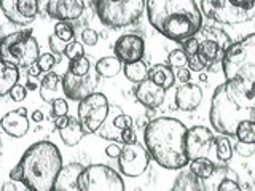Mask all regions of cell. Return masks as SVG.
<instances>
[{
	"mask_svg": "<svg viewBox=\"0 0 255 191\" xmlns=\"http://www.w3.org/2000/svg\"><path fill=\"white\" fill-rule=\"evenodd\" d=\"M187 131V126L175 118L161 116L150 119L143 131V140L150 158L169 171L187 167L190 163L185 148Z\"/></svg>",
	"mask_w": 255,
	"mask_h": 191,
	"instance_id": "cell-1",
	"label": "cell"
},
{
	"mask_svg": "<svg viewBox=\"0 0 255 191\" xmlns=\"http://www.w3.org/2000/svg\"><path fill=\"white\" fill-rule=\"evenodd\" d=\"M145 8L153 29L174 42L195 37L203 27V13L195 0H147Z\"/></svg>",
	"mask_w": 255,
	"mask_h": 191,
	"instance_id": "cell-2",
	"label": "cell"
},
{
	"mask_svg": "<svg viewBox=\"0 0 255 191\" xmlns=\"http://www.w3.org/2000/svg\"><path fill=\"white\" fill-rule=\"evenodd\" d=\"M222 70L231 91L255 110V34L227 48L222 58Z\"/></svg>",
	"mask_w": 255,
	"mask_h": 191,
	"instance_id": "cell-3",
	"label": "cell"
},
{
	"mask_svg": "<svg viewBox=\"0 0 255 191\" xmlns=\"http://www.w3.org/2000/svg\"><path fill=\"white\" fill-rule=\"evenodd\" d=\"M22 167V183L29 191H53L62 171V155L53 142L40 140L24 151L19 159Z\"/></svg>",
	"mask_w": 255,
	"mask_h": 191,
	"instance_id": "cell-4",
	"label": "cell"
},
{
	"mask_svg": "<svg viewBox=\"0 0 255 191\" xmlns=\"http://www.w3.org/2000/svg\"><path fill=\"white\" fill-rule=\"evenodd\" d=\"M209 119L219 134L231 137L243 121H255V110L247 107L225 82L215 88L212 94Z\"/></svg>",
	"mask_w": 255,
	"mask_h": 191,
	"instance_id": "cell-5",
	"label": "cell"
},
{
	"mask_svg": "<svg viewBox=\"0 0 255 191\" xmlns=\"http://www.w3.org/2000/svg\"><path fill=\"white\" fill-rule=\"evenodd\" d=\"M40 58V45L32 30H18L0 40V59L16 67H30Z\"/></svg>",
	"mask_w": 255,
	"mask_h": 191,
	"instance_id": "cell-6",
	"label": "cell"
},
{
	"mask_svg": "<svg viewBox=\"0 0 255 191\" xmlns=\"http://www.w3.org/2000/svg\"><path fill=\"white\" fill-rule=\"evenodd\" d=\"M147 0H96V13L102 24L120 29L137 22Z\"/></svg>",
	"mask_w": 255,
	"mask_h": 191,
	"instance_id": "cell-7",
	"label": "cell"
},
{
	"mask_svg": "<svg viewBox=\"0 0 255 191\" xmlns=\"http://www.w3.org/2000/svg\"><path fill=\"white\" fill-rule=\"evenodd\" d=\"M78 188L80 191H125V182L112 167L90 164L78 175Z\"/></svg>",
	"mask_w": 255,
	"mask_h": 191,
	"instance_id": "cell-8",
	"label": "cell"
},
{
	"mask_svg": "<svg viewBox=\"0 0 255 191\" xmlns=\"http://www.w3.org/2000/svg\"><path fill=\"white\" fill-rule=\"evenodd\" d=\"M110 113V103L106 94L91 93L88 97L78 102L77 118L82 123L86 134H94L99 131V127L106 123Z\"/></svg>",
	"mask_w": 255,
	"mask_h": 191,
	"instance_id": "cell-9",
	"label": "cell"
},
{
	"mask_svg": "<svg viewBox=\"0 0 255 191\" xmlns=\"http://www.w3.org/2000/svg\"><path fill=\"white\" fill-rule=\"evenodd\" d=\"M199 10L204 13L206 18L219 24H241L255 18V8L244 10L235 6L230 0H201Z\"/></svg>",
	"mask_w": 255,
	"mask_h": 191,
	"instance_id": "cell-10",
	"label": "cell"
},
{
	"mask_svg": "<svg viewBox=\"0 0 255 191\" xmlns=\"http://www.w3.org/2000/svg\"><path fill=\"white\" fill-rule=\"evenodd\" d=\"M150 163V155L145 147L140 143H123L122 153L118 156L120 171L126 177H140L147 171Z\"/></svg>",
	"mask_w": 255,
	"mask_h": 191,
	"instance_id": "cell-11",
	"label": "cell"
},
{
	"mask_svg": "<svg viewBox=\"0 0 255 191\" xmlns=\"http://www.w3.org/2000/svg\"><path fill=\"white\" fill-rule=\"evenodd\" d=\"M38 5L40 0H0V8L6 19L18 26L34 22L38 14Z\"/></svg>",
	"mask_w": 255,
	"mask_h": 191,
	"instance_id": "cell-12",
	"label": "cell"
},
{
	"mask_svg": "<svg viewBox=\"0 0 255 191\" xmlns=\"http://www.w3.org/2000/svg\"><path fill=\"white\" fill-rule=\"evenodd\" d=\"M214 140L215 137L212 131L204 126H193L191 129H188L185 137V148L190 161L198 158H209L214 147Z\"/></svg>",
	"mask_w": 255,
	"mask_h": 191,
	"instance_id": "cell-13",
	"label": "cell"
},
{
	"mask_svg": "<svg viewBox=\"0 0 255 191\" xmlns=\"http://www.w3.org/2000/svg\"><path fill=\"white\" fill-rule=\"evenodd\" d=\"M98 77H94L91 72L86 75H75L70 70H67L62 77L64 96L74 102L83 100L91 93H94L96 85H98Z\"/></svg>",
	"mask_w": 255,
	"mask_h": 191,
	"instance_id": "cell-14",
	"label": "cell"
},
{
	"mask_svg": "<svg viewBox=\"0 0 255 191\" xmlns=\"http://www.w3.org/2000/svg\"><path fill=\"white\" fill-rule=\"evenodd\" d=\"M114 50L115 56L120 61L129 64L135 61H142L143 53H145V43H143V40L139 35L126 34L117 40Z\"/></svg>",
	"mask_w": 255,
	"mask_h": 191,
	"instance_id": "cell-15",
	"label": "cell"
},
{
	"mask_svg": "<svg viewBox=\"0 0 255 191\" xmlns=\"http://www.w3.org/2000/svg\"><path fill=\"white\" fill-rule=\"evenodd\" d=\"M83 0H50L46 5L48 14L59 21H75L83 14Z\"/></svg>",
	"mask_w": 255,
	"mask_h": 191,
	"instance_id": "cell-16",
	"label": "cell"
},
{
	"mask_svg": "<svg viewBox=\"0 0 255 191\" xmlns=\"http://www.w3.org/2000/svg\"><path fill=\"white\" fill-rule=\"evenodd\" d=\"M0 127L3 129L5 134L10 137L19 139L24 137L29 131V118H27V110L24 107H19L16 110H11L5 113L0 119Z\"/></svg>",
	"mask_w": 255,
	"mask_h": 191,
	"instance_id": "cell-17",
	"label": "cell"
},
{
	"mask_svg": "<svg viewBox=\"0 0 255 191\" xmlns=\"http://www.w3.org/2000/svg\"><path fill=\"white\" fill-rule=\"evenodd\" d=\"M135 99L147 108H158L166 99V90L147 78L139 83L137 90H135Z\"/></svg>",
	"mask_w": 255,
	"mask_h": 191,
	"instance_id": "cell-18",
	"label": "cell"
},
{
	"mask_svg": "<svg viewBox=\"0 0 255 191\" xmlns=\"http://www.w3.org/2000/svg\"><path fill=\"white\" fill-rule=\"evenodd\" d=\"M203 102V90L198 85H182L175 91V105L182 111H193Z\"/></svg>",
	"mask_w": 255,
	"mask_h": 191,
	"instance_id": "cell-19",
	"label": "cell"
},
{
	"mask_svg": "<svg viewBox=\"0 0 255 191\" xmlns=\"http://www.w3.org/2000/svg\"><path fill=\"white\" fill-rule=\"evenodd\" d=\"M83 167L85 166L80 163H69L67 166H64L56 179L53 191H80L78 175L83 171Z\"/></svg>",
	"mask_w": 255,
	"mask_h": 191,
	"instance_id": "cell-20",
	"label": "cell"
},
{
	"mask_svg": "<svg viewBox=\"0 0 255 191\" xmlns=\"http://www.w3.org/2000/svg\"><path fill=\"white\" fill-rule=\"evenodd\" d=\"M38 91H40V97L48 103H51L53 100L62 97L64 96L62 77L56 74V72H46V75L42 78Z\"/></svg>",
	"mask_w": 255,
	"mask_h": 191,
	"instance_id": "cell-21",
	"label": "cell"
},
{
	"mask_svg": "<svg viewBox=\"0 0 255 191\" xmlns=\"http://www.w3.org/2000/svg\"><path fill=\"white\" fill-rule=\"evenodd\" d=\"M85 134L86 132L77 116H69L67 126H64L62 129H59L61 140L64 142V145H67V147H77L80 140L85 137Z\"/></svg>",
	"mask_w": 255,
	"mask_h": 191,
	"instance_id": "cell-22",
	"label": "cell"
},
{
	"mask_svg": "<svg viewBox=\"0 0 255 191\" xmlns=\"http://www.w3.org/2000/svg\"><path fill=\"white\" fill-rule=\"evenodd\" d=\"M19 82V70L13 64H8L0 59V97L10 94L13 86Z\"/></svg>",
	"mask_w": 255,
	"mask_h": 191,
	"instance_id": "cell-23",
	"label": "cell"
},
{
	"mask_svg": "<svg viewBox=\"0 0 255 191\" xmlns=\"http://www.w3.org/2000/svg\"><path fill=\"white\" fill-rule=\"evenodd\" d=\"M148 80H151L155 85L161 86L163 90H171L175 83V74L172 69L166 64H156L151 69H148Z\"/></svg>",
	"mask_w": 255,
	"mask_h": 191,
	"instance_id": "cell-24",
	"label": "cell"
},
{
	"mask_svg": "<svg viewBox=\"0 0 255 191\" xmlns=\"http://www.w3.org/2000/svg\"><path fill=\"white\" fill-rule=\"evenodd\" d=\"M122 70V61L117 56H107L96 62V74L102 78H114Z\"/></svg>",
	"mask_w": 255,
	"mask_h": 191,
	"instance_id": "cell-25",
	"label": "cell"
},
{
	"mask_svg": "<svg viewBox=\"0 0 255 191\" xmlns=\"http://www.w3.org/2000/svg\"><path fill=\"white\" fill-rule=\"evenodd\" d=\"M188 167H190V172L193 174L196 179H201V180L211 179L215 172V163L209 158L193 159V161L188 163Z\"/></svg>",
	"mask_w": 255,
	"mask_h": 191,
	"instance_id": "cell-26",
	"label": "cell"
},
{
	"mask_svg": "<svg viewBox=\"0 0 255 191\" xmlns=\"http://www.w3.org/2000/svg\"><path fill=\"white\" fill-rule=\"evenodd\" d=\"M198 54L206 61L207 67H212L214 62L222 61V58H223V53L220 51V48L217 46V43L212 42V40H206V38L203 40V42H199Z\"/></svg>",
	"mask_w": 255,
	"mask_h": 191,
	"instance_id": "cell-27",
	"label": "cell"
},
{
	"mask_svg": "<svg viewBox=\"0 0 255 191\" xmlns=\"http://www.w3.org/2000/svg\"><path fill=\"white\" fill-rule=\"evenodd\" d=\"M203 34V37L206 40H212V42L217 43V46L220 48L222 53H225L227 48L233 43L231 42L230 35L227 34L225 30L222 29H217V27H212V26H206V27H201V30H199Z\"/></svg>",
	"mask_w": 255,
	"mask_h": 191,
	"instance_id": "cell-28",
	"label": "cell"
},
{
	"mask_svg": "<svg viewBox=\"0 0 255 191\" xmlns=\"http://www.w3.org/2000/svg\"><path fill=\"white\" fill-rule=\"evenodd\" d=\"M123 72H125V77L132 83H142L143 80L148 78V69H147L145 62H143V61H135V62L125 64Z\"/></svg>",
	"mask_w": 255,
	"mask_h": 191,
	"instance_id": "cell-29",
	"label": "cell"
},
{
	"mask_svg": "<svg viewBox=\"0 0 255 191\" xmlns=\"http://www.w3.org/2000/svg\"><path fill=\"white\" fill-rule=\"evenodd\" d=\"M215 145V156H217L222 163H228L233 158V145H231L230 139L227 135H220L214 140Z\"/></svg>",
	"mask_w": 255,
	"mask_h": 191,
	"instance_id": "cell-30",
	"label": "cell"
},
{
	"mask_svg": "<svg viewBox=\"0 0 255 191\" xmlns=\"http://www.w3.org/2000/svg\"><path fill=\"white\" fill-rule=\"evenodd\" d=\"M236 137L239 142L255 143V121H243L236 129Z\"/></svg>",
	"mask_w": 255,
	"mask_h": 191,
	"instance_id": "cell-31",
	"label": "cell"
},
{
	"mask_svg": "<svg viewBox=\"0 0 255 191\" xmlns=\"http://www.w3.org/2000/svg\"><path fill=\"white\" fill-rule=\"evenodd\" d=\"M174 191H201L198 187L196 177L191 172L182 174L175 182V190Z\"/></svg>",
	"mask_w": 255,
	"mask_h": 191,
	"instance_id": "cell-32",
	"label": "cell"
},
{
	"mask_svg": "<svg viewBox=\"0 0 255 191\" xmlns=\"http://www.w3.org/2000/svg\"><path fill=\"white\" fill-rule=\"evenodd\" d=\"M188 64V56L185 54V51L183 50H174L169 53V56H167V66L169 67H174V69H182L185 67Z\"/></svg>",
	"mask_w": 255,
	"mask_h": 191,
	"instance_id": "cell-33",
	"label": "cell"
},
{
	"mask_svg": "<svg viewBox=\"0 0 255 191\" xmlns=\"http://www.w3.org/2000/svg\"><path fill=\"white\" fill-rule=\"evenodd\" d=\"M54 35L58 37V38H61L62 42L69 43V42L74 40L75 32H74V29H72L66 21H58V22H56V26H54Z\"/></svg>",
	"mask_w": 255,
	"mask_h": 191,
	"instance_id": "cell-34",
	"label": "cell"
},
{
	"mask_svg": "<svg viewBox=\"0 0 255 191\" xmlns=\"http://www.w3.org/2000/svg\"><path fill=\"white\" fill-rule=\"evenodd\" d=\"M69 70L75 75H86V74H90V70H91V62L90 59L83 56V58H80V59L70 61Z\"/></svg>",
	"mask_w": 255,
	"mask_h": 191,
	"instance_id": "cell-35",
	"label": "cell"
},
{
	"mask_svg": "<svg viewBox=\"0 0 255 191\" xmlns=\"http://www.w3.org/2000/svg\"><path fill=\"white\" fill-rule=\"evenodd\" d=\"M64 54H66V58H69L70 61H75V59H80L85 56V48L78 40H72V42L67 43Z\"/></svg>",
	"mask_w": 255,
	"mask_h": 191,
	"instance_id": "cell-36",
	"label": "cell"
},
{
	"mask_svg": "<svg viewBox=\"0 0 255 191\" xmlns=\"http://www.w3.org/2000/svg\"><path fill=\"white\" fill-rule=\"evenodd\" d=\"M112 124H114L117 131L122 132L123 129L132 127V118L129 115H125L123 111H120V113H117V116H114V119H112Z\"/></svg>",
	"mask_w": 255,
	"mask_h": 191,
	"instance_id": "cell-37",
	"label": "cell"
},
{
	"mask_svg": "<svg viewBox=\"0 0 255 191\" xmlns=\"http://www.w3.org/2000/svg\"><path fill=\"white\" fill-rule=\"evenodd\" d=\"M69 113V103L64 97H59L51 102V115L53 118L56 116H64Z\"/></svg>",
	"mask_w": 255,
	"mask_h": 191,
	"instance_id": "cell-38",
	"label": "cell"
},
{
	"mask_svg": "<svg viewBox=\"0 0 255 191\" xmlns=\"http://www.w3.org/2000/svg\"><path fill=\"white\" fill-rule=\"evenodd\" d=\"M54 64H56V56L53 53L40 54V58L37 59V66L40 67V70H42V72H51Z\"/></svg>",
	"mask_w": 255,
	"mask_h": 191,
	"instance_id": "cell-39",
	"label": "cell"
},
{
	"mask_svg": "<svg viewBox=\"0 0 255 191\" xmlns=\"http://www.w3.org/2000/svg\"><path fill=\"white\" fill-rule=\"evenodd\" d=\"M233 150H236V153L243 158H251L255 153V143H244V142H239L236 145H233Z\"/></svg>",
	"mask_w": 255,
	"mask_h": 191,
	"instance_id": "cell-40",
	"label": "cell"
},
{
	"mask_svg": "<svg viewBox=\"0 0 255 191\" xmlns=\"http://www.w3.org/2000/svg\"><path fill=\"white\" fill-rule=\"evenodd\" d=\"M206 67H207V64H206V61L199 54L190 56V58H188V70L190 72H201Z\"/></svg>",
	"mask_w": 255,
	"mask_h": 191,
	"instance_id": "cell-41",
	"label": "cell"
},
{
	"mask_svg": "<svg viewBox=\"0 0 255 191\" xmlns=\"http://www.w3.org/2000/svg\"><path fill=\"white\" fill-rule=\"evenodd\" d=\"M183 51H185V54L188 56H195V54H198V51H199V42L195 38V37H190V38H187V40H183Z\"/></svg>",
	"mask_w": 255,
	"mask_h": 191,
	"instance_id": "cell-42",
	"label": "cell"
},
{
	"mask_svg": "<svg viewBox=\"0 0 255 191\" xmlns=\"http://www.w3.org/2000/svg\"><path fill=\"white\" fill-rule=\"evenodd\" d=\"M10 97L14 102H22L24 99L27 97V88L18 83L16 86H13V90L10 91Z\"/></svg>",
	"mask_w": 255,
	"mask_h": 191,
	"instance_id": "cell-43",
	"label": "cell"
},
{
	"mask_svg": "<svg viewBox=\"0 0 255 191\" xmlns=\"http://www.w3.org/2000/svg\"><path fill=\"white\" fill-rule=\"evenodd\" d=\"M82 40H83V43L88 46H96L98 45L99 35H98V32L93 30V29H85L82 32Z\"/></svg>",
	"mask_w": 255,
	"mask_h": 191,
	"instance_id": "cell-44",
	"label": "cell"
},
{
	"mask_svg": "<svg viewBox=\"0 0 255 191\" xmlns=\"http://www.w3.org/2000/svg\"><path fill=\"white\" fill-rule=\"evenodd\" d=\"M66 46H67V43L62 42V40L58 38L54 34L50 37V48H51L53 54H62L64 51H66Z\"/></svg>",
	"mask_w": 255,
	"mask_h": 191,
	"instance_id": "cell-45",
	"label": "cell"
},
{
	"mask_svg": "<svg viewBox=\"0 0 255 191\" xmlns=\"http://www.w3.org/2000/svg\"><path fill=\"white\" fill-rule=\"evenodd\" d=\"M120 140L123 143H135L137 142V135H135L132 127H128V129H123L120 132Z\"/></svg>",
	"mask_w": 255,
	"mask_h": 191,
	"instance_id": "cell-46",
	"label": "cell"
},
{
	"mask_svg": "<svg viewBox=\"0 0 255 191\" xmlns=\"http://www.w3.org/2000/svg\"><path fill=\"white\" fill-rule=\"evenodd\" d=\"M217 191H241V187L238 185V182L230 180V179H223L219 185Z\"/></svg>",
	"mask_w": 255,
	"mask_h": 191,
	"instance_id": "cell-47",
	"label": "cell"
},
{
	"mask_svg": "<svg viewBox=\"0 0 255 191\" xmlns=\"http://www.w3.org/2000/svg\"><path fill=\"white\" fill-rule=\"evenodd\" d=\"M190 78H191V72L187 67L179 69L177 74H175V80H177L180 85H187L190 82Z\"/></svg>",
	"mask_w": 255,
	"mask_h": 191,
	"instance_id": "cell-48",
	"label": "cell"
},
{
	"mask_svg": "<svg viewBox=\"0 0 255 191\" xmlns=\"http://www.w3.org/2000/svg\"><path fill=\"white\" fill-rule=\"evenodd\" d=\"M14 26H18V24L6 22V24H3V26H0V40L8 37V35H11V34H14V32H18V30H14Z\"/></svg>",
	"mask_w": 255,
	"mask_h": 191,
	"instance_id": "cell-49",
	"label": "cell"
},
{
	"mask_svg": "<svg viewBox=\"0 0 255 191\" xmlns=\"http://www.w3.org/2000/svg\"><path fill=\"white\" fill-rule=\"evenodd\" d=\"M120 153H122V145H118L117 142L110 143L109 147H106V155H107L109 158H118Z\"/></svg>",
	"mask_w": 255,
	"mask_h": 191,
	"instance_id": "cell-50",
	"label": "cell"
},
{
	"mask_svg": "<svg viewBox=\"0 0 255 191\" xmlns=\"http://www.w3.org/2000/svg\"><path fill=\"white\" fill-rule=\"evenodd\" d=\"M10 180L11 182H21L22 183V167H21V164L18 163V164H16L14 167H13V169L10 171Z\"/></svg>",
	"mask_w": 255,
	"mask_h": 191,
	"instance_id": "cell-51",
	"label": "cell"
},
{
	"mask_svg": "<svg viewBox=\"0 0 255 191\" xmlns=\"http://www.w3.org/2000/svg\"><path fill=\"white\" fill-rule=\"evenodd\" d=\"M235 6L244 8V10H254L255 8V0H230Z\"/></svg>",
	"mask_w": 255,
	"mask_h": 191,
	"instance_id": "cell-52",
	"label": "cell"
},
{
	"mask_svg": "<svg viewBox=\"0 0 255 191\" xmlns=\"http://www.w3.org/2000/svg\"><path fill=\"white\" fill-rule=\"evenodd\" d=\"M67 123H69V116H67V115H64V116H56V118H54V126L58 127V131L62 129L64 126H67Z\"/></svg>",
	"mask_w": 255,
	"mask_h": 191,
	"instance_id": "cell-53",
	"label": "cell"
},
{
	"mask_svg": "<svg viewBox=\"0 0 255 191\" xmlns=\"http://www.w3.org/2000/svg\"><path fill=\"white\" fill-rule=\"evenodd\" d=\"M40 72H42V70H40V67L37 66V64H32V66L29 67V75L30 77H38Z\"/></svg>",
	"mask_w": 255,
	"mask_h": 191,
	"instance_id": "cell-54",
	"label": "cell"
},
{
	"mask_svg": "<svg viewBox=\"0 0 255 191\" xmlns=\"http://www.w3.org/2000/svg\"><path fill=\"white\" fill-rule=\"evenodd\" d=\"M0 191H16V185H14V182H6L2 185V190Z\"/></svg>",
	"mask_w": 255,
	"mask_h": 191,
	"instance_id": "cell-55",
	"label": "cell"
},
{
	"mask_svg": "<svg viewBox=\"0 0 255 191\" xmlns=\"http://www.w3.org/2000/svg\"><path fill=\"white\" fill-rule=\"evenodd\" d=\"M32 119H34L35 123H40V121H43V113L40 110H35L34 113H32Z\"/></svg>",
	"mask_w": 255,
	"mask_h": 191,
	"instance_id": "cell-56",
	"label": "cell"
},
{
	"mask_svg": "<svg viewBox=\"0 0 255 191\" xmlns=\"http://www.w3.org/2000/svg\"><path fill=\"white\" fill-rule=\"evenodd\" d=\"M225 179H230V180H235V182H238V175L235 174V171H227V175H225Z\"/></svg>",
	"mask_w": 255,
	"mask_h": 191,
	"instance_id": "cell-57",
	"label": "cell"
},
{
	"mask_svg": "<svg viewBox=\"0 0 255 191\" xmlns=\"http://www.w3.org/2000/svg\"><path fill=\"white\" fill-rule=\"evenodd\" d=\"M151 116H155V108H148L147 110V118H151Z\"/></svg>",
	"mask_w": 255,
	"mask_h": 191,
	"instance_id": "cell-58",
	"label": "cell"
},
{
	"mask_svg": "<svg viewBox=\"0 0 255 191\" xmlns=\"http://www.w3.org/2000/svg\"><path fill=\"white\" fill-rule=\"evenodd\" d=\"M199 80H201V82H207V75L201 74V75H199Z\"/></svg>",
	"mask_w": 255,
	"mask_h": 191,
	"instance_id": "cell-59",
	"label": "cell"
},
{
	"mask_svg": "<svg viewBox=\"0 0 255 191\" xmlns=\"http://www.w3.org/2000/svg\"><path fill=\"white\" fill-rule=\"evenodd\" d=\"M0 10H2V8H0Z\"/></svg>",
	"mask_w": 255,
	"mask_h": 191,
	"instance_id": "cell-60",
	"label": "cell"
}]
</instances>
